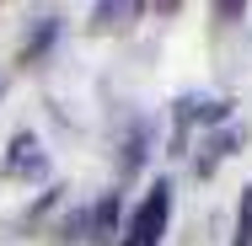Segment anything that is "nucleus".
Masks as SVG:
<instances>
[{
  "mask_svg": "<svg viewBox=\"0 0 252 246\" xmlns=\"http://www.w3.org/2000/svg\"><path fill=\"white\" fill-rule=\"evenodd\" d=\"M166 214H172V188L156 182L151 193H145V203L134 209V219H129V241H124V246H161Z\"/></svg>",
  "mask_w": 252,
  "mask_h": 246,
  "instance_id": "nucleus-1",
  "label": "nucleus"
},
{
  "mask_svg": "<svg viewBox=\"0 0 252 246\" xmlns=\"http://www.w3.org/2000/svg\"><path fill=\"white\" fill-rule=\"evenodd\" d=\"M5 171H11V177H38V171H43V155H38V139H32V134H16V139H11Z\"/></svg>",
  "mask_w": 252,
  "mask_h": 246,
  "instance_id": "nucleus-2",
  "label": "nucleus"
},
{
  "mask_svg": "<svg viewBox=\"0 0 252 246\" xmlns=\"http://www.w3.org/2000/svg\"><path fill=\"white\" fill-rule=\"evenodd\" d=\"M231 246H252V188H242V203H236V241Z\"/></svg>",
  "mask_w": 252,
  "mask_h": 246,
  "instance_id": "nucleus-3",
  "label": "nucleus"
},
{
  "mask_svg": "<svg viewBox=\"0 0 252 246\" xmlns=\"http://www.w3.org/2000/svg\"><path fill=\"white\" fill-rule=\"evenodd\" d=\"M129 16H140V5H97V27H124Z\"/></svg>",
  "mask_w": 252,
  "mask_h": 246,
  "instance_id": "nucleus-4",
  "label": "nucleus"
}]
</instances>
